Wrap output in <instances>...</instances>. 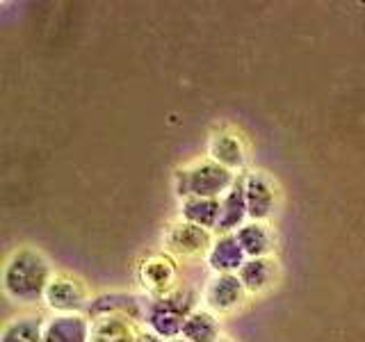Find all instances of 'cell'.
<instances>
[{
    "instance_id": "6da1fadb",
    "label": "cell",
    "mask_w": 365,
    "mask_h": 342,
    "mask_svg": "<svg viewBox=\"0 0 365 342\" xmlns=\"http://www.w3.org/2000/svg\"><path fill=\"white\" fill-rule=\"evenodd\" d=\"M55 276L51 260L34 247H19L7 256L0 283L9 301L19 306L43 304V294Z\"/></svg>"
},
{
    "instance_id": "7a4b0ae2",
    "label": "cell",
    "mask_w": 365,
    "mask_h": 342,
    "mask_svg": "<svg viewBox=\"0 0 365 342\" xmlns=\"http://www.w3.org/2000/svg\"><path fill=\"white\" fill-rule=\"evenodd\" d=\"M237 176L210 157H199L174 171V192L182 199H222L235 185Z\"/></svg>"
},
{
    "instance_id": "3957f363",
    "label": "cell",
    "mask_w": 365,
    "mask_h": 342,
    "mask_svg": "<svg viewBox=\"0 0 365 342\" xmlns=\"http://www.w3.org/2000/svg\"><path fill=\"white\" fill-rule=\"evenodd\" d=\"M199 301L201 294L192 288H178L167 296L148 299L144 328L163 338L165 342L180 338L182 326H185L187 317L199 308Z\"/></svg>"
},
{
    "instance_id": "277c9868",
    "label": "cell",
    "mask_w": 365,
    "mask_h": 342,
    "mask_svg": "<svg viewBox=\"0 0 365 342\" xmlns=\"http://www.w3.org/2000/svg\"><path fill=\"white\" fill-rule=\"evenodd\" d=\"M91 296L94 294L80 276L68 271H55L43 294V306L53 315H85Z\"/></svg>"
},
{
    "instance_id": "5b68a950",
    "label": "cell",
    "mask_w": 365,
    "mask_h": 342,
    "mask_svg": "<svg viewBox=\"0 0 365 342\" xmlns=\"http://www.w3.org/2000/svg\"><path fill=\"white\" fill-rule=\"evenodd\" d=\"M212 242L215 235L208 228L176 219L163 233V254L171 256L174 260H197L208 256Z\"/></svg>"
},
{
    "instance_id": "8992f818",
    "label": "cell",
    "mask_w": 365,
    "mask_h": 342,
    "mask_svg": "<svg viewBox=\"0 0 365 342\" xmlns=\"http://www.w3.org/2000/svg\"><path fill=\"white\" fill-rule=\"evenodd\" d=\"M137 283L148 299L167 296L178 290V265L167 254H151L137 262Z\"/></svg>"
},
{
    "instance_id": "52a82bcc",
    "label": "cell",
    "mask_w": 365,
    "mask_h": 342,
    "mask_svg": "<svg viewBox=\"0 0 365 342\" xmlns=\"http://www.w3.org/2000/svg\"><path fill=\"white\" fill-rule=\"evenodd\" d=\"M245 199L249 210V222H265L272 219L279 205V185L267 171L251 169L242 174Z\"/></svg>"
},
{
    "instance_id": "ba28073f",
    "label": "cell",
    "mask_w": 365,
    "mask_h": 342,
    "mask_svg": "<svg viewBox=\"0 0 365 342\" xmlns=\"http://www.w3.org/2000/svg\"><path fill=\"white\" fill-rule=\"evenodd\" d=\"M247 296L249 294L237 274H212L201 290V306L222 317L237 311Z\"/></svg>"
},
{
    "instance_id": "9c48e42d",
    "label": "cell",
    "mask_w": 365,
    "mask_h": 342,
    "mask_svg": "<svg viewBox=\"0 0 365 342\" xmlns=\"http://www.w3.org/2000/svg\"><path fill=\"white\" fill-rule=\"evenodd\" d=\"M146 306H148V296L144 294L114 290V292H101L91 296L85 315L89 319L103 317V315H121V317H130L135 322L144 324Z\"/></svg>"
},
{
    "instance_id": "30bf717a",
    "label": "cell",
    "mask_w": 365,
    "mask_h": 342,
    "mask_svg": "<svg viewBox=\"0 0 365 342\" xmlns=\"http://www.w3.org/2000/svg\"><path fill=\"white\" fill-rule=\"evenodd\" d=\"M205 157H210L212 162L222 165L224 169L233 171L240 176L247 167V146L235 130L231 128H217L208 137V146H205Z\"/></svg>"
},
{
    "instance_id": "8fae6325",
    "label": "cell",
    "mask_w": 365,
    "mask_h": 342,
    "mask_svg": "<svg viewBox=\"0 0 365 342\" xmlns=\"http://www.w3.org/2000/svg\"><path fill=\"white\" fill-rule=\"evenodd\" d=\"M89 322V342H140L144 333L140 322L121 315H103Z\"/></svg>"
},
{
    "instance_id": "7c38bea8",
    "label": "cell",
    "mask_w": 365,
    "mask_h": 342,
    "mask_svg": "<svg viewBox=\"0 0 365 342\" xmlns=\"http://www.w3.org/2000/svg\"><path fill=\"white\" fill-rule=\"evenodd\" d=\"M247 262L245 249L240 247L235 233H222L215 235V242L205 256V265L212 274H237L240 267Z\"/></svg>"
},
{
    "instance_id": "4fadbf2b",
    "label": "cell",
    "mask_w": 365,
    "mask_h": 342,
    "mask_svg": "<svg viewBox=\"0 0 365 342\" xmlns=\"http://www.w3.org/2000/svg\"><path fill=\"white\" fill-rule=\"evenodd\" d=\"M277 274H279L277 260L267 256V258H247L245 265L240 267L237 276L242 281L249 296H260L274 288Z\"/></svg>"
},
{
    "instance_id": "5bb4252c",
    "label": "cell",
    "mask_w": 365,
    "mask_h": 342,
    "mask_svg": "<svg viewBox=\"0 0 365 342\" xmlns=\"http://www.w3.org/2000/svg\"><path fill=\"white\" fill-rule=\"evenodd\" d=\"M87 315H51L46 319L43 342H89Z\"/></svg>"
},
{
    "instance_id": "9a60e30c",
    "label": "cell",
    "mask_w": 365,
    "mask_h": 342,
    "mask_svg": "<svg viewBox=\"0 0 365 342\" xmlns=\"http://www.w3.org/2000/svg\"><path fill=\"white\" fill-rule=\"evenodd\" d=\"M220 201H222V217H220V226H217V235H222V233H237L240 228H242L249 222L242 174L237 176L235 185L228 190Z\"/></svg>"
},
{
    "instance_id": "2e32d148",
    "label": "cell",
    "mask_w": 365,
    "mask_h": 342,
    "mask_svg": "<svg viewBox=\"0 0 365 342\" xmlns=\"http://www.w3.org/2000/svg\"><path fill=\"white\" fill-rule=\"evenodd\" d=\"M46 317L39 313H21L9 317L0 331V342H43Z\"/></svg>"
},
{
    "instance_id": "e0dca14e",
    "label": "cell",
    "mask_w": 365,
    "mask_h": 342,
    "mask_svg": "<svg viewBox=\"0 0 365 342\" xmlns=\"http://www.w3.org/2000/svg\"><path fill=\"white\" fill-rule=\"evenodd\" d=\"M180 338H185L187 342H220L224 338L220 315H215L208 308L199 306L197 311L187 317Z\"/></svg>"
},
{
    "instance_id": "ac0fdd59",
    "label": "cell",
    "mask_w": 365,
    "mask_h": 342,
    "mask_svg": "<svg viewBox=\"0 0 365 342\" xmlns=\"http://www.w3.org/2000/svg\"><path fill=\"white\" fill-rule=\"evenodd\" d=\"M247 258H267L274 251V233L265 222H247L235 233Z\"/></svg>"
},
{
    "instance_id": "d6986e66",
    "label": "cell",
    "mask_w": 365,
    "mask_h": 342,
    "mask_svg": "<svg viewBox=\"0 0 365 342\" xmlns=\"http://www.w3.org/2000/svg\"><path fill=\"white\" fill-rule=\"evenodd\" d=\"M178 210H180L182 222L208 228V231H217L220 217H222V201L220 199H182Z\"/></svg>"
},
{
    "instance_id": "ffe728a7",
    "label": "cell",
    "mask_w": 365,
    "mask_h": 342,
    "mask_svg": "<svg viewBox=\"0 0 365 342\" xmlns=\"http://www.w3.org/2000/svg\"><path fill=\"white\" fill-rule=\"evenodd\" d=\"M140 342H165V340H163V338H158L155 333H151V331H146V328H144V333H142Z\"/></svg>"
},
{
    "instance_id": "44dd1931",
    "label": "cell",
    "mask_w": 365,
    "mask_h": 342,
    "mask_svg": "<svg viewBox=\"0 0 365 342\" xmlns=\"http://www.w3.org/2000/svg\"><path fill=\"white\" fill-rule=\"evenodd\" d=\"M167 342H187L185 338H174V340H167Z\"/></svg>"
},
{
    "instance_id": "7402d4cb",
    "label": "cell",
    "mask_w": 365,
    "mask_h": 342,
    "mask_svg": "<svg viewBox=\"0 0 365 342\" xmlns=\"http://www.w3.org/2000/svg\"><path fill=\"white\" fill-rule=\"evenodd\" d=\"M220 342H233V340H231V338H222Z\"/></svg>"
}]
</instances>
